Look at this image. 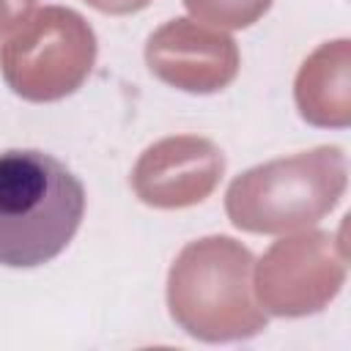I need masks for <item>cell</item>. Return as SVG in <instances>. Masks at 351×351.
I'll use <instances>...</instances> for the list:
<instances>
[{"label": "cell", "instance_id": "obj_1", "mask_svg": "<svg viewBox=\"0 0 351 351\" xmlns=\"http://www.w3.org/2000/svg\"><path fill=\"white\" fill-rule=\"evenodd\" d=\"M85 214L82 181L52 154L8 148L0 154V263L36 269L58 258Z\"/></svg>", "mask_w": 351, "mask_h": 351}]
</instances>
